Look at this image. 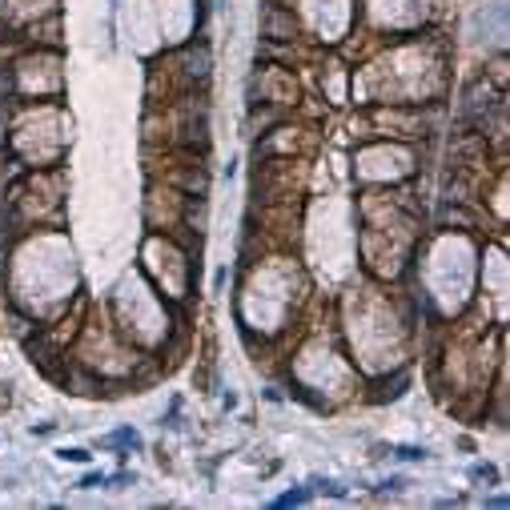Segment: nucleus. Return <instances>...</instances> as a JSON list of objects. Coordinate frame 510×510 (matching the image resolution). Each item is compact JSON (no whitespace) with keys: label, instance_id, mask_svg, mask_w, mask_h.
<instances>
[{"label":"nucleus","instance_id":"39448f33","mask_svg":"<svg viewBox=\"0 0 510 510\" xmlns=\"http://www.w3.org/2000/svg\"><path fill=\"white\" fill-rule=\"evenodd\" d=\"M60 458H65V462H89V450H81V446H65Z\"/></svg>","mask_w":510,"mask_h":510},{"label":"nucleus","instance_id":"f257e3e1","mask_svg":"<svg viewBox=\"0 0 510 510\" xmlns=\"http://www.w3.org/2000/svg\"><path fill=\"white\" fill-rule=\"evenodd\" d=\"M105 442H109V446H133V450H141V434H137V430H129V426H125V430H117V434H109Z\"/></svg>","mask_w":510,"mask_h":510},{"label":"nucleus","instance_id":"f03ea898","mask_svg":"<svg viewBox=\"0 0 510 510\" xmlns=\"http://www.w3.org/2000/svg\"><path fill=\"white\" fill-rule=\"evenodd\" d=\"M470 478H474V482H486V486H495V482H498V470L490 466V462H474V466H470Z\"/></svg>","mask_w":510,"mask_h":510},{"label":"nucleus","instance_id":"7ed1b4c3","mask_svg":"<svg viewBox=\"0 0 510 510\" xmlns=\"http://www.w3.org/2000/svg\"><path fill=\"white\" fill-rule=\"evenodd\" d=\"M398 458H402V462H426V458H430V450H426V446H398Z\"/></svg>","mask_w":510,"mask_h":510},{"label":"nucleus","instance_id":"423d86ee","mask_svg":"<svg viewBox=\"0 0 510 510\" xmlns=\"http://www.w3.org/2000/svg\"><path fill=\"white\" fill-rule=\"evenodd\" d=\"M105 474H85V478H81V490H93V486H105Z\"/></svg>","mask_w":510,"mask_h":510},{"label":"nucleus","instance_id":"20e7f679","mask_svg":"<svg viewBox=\"0 0 510 510\" xmlns=\"http://www.w3.org/2000/svg\"><path fill=\"white\" fill-rule=\"evenodd\" d=\"M306 498H310V490H289V495H282L277 502H273V506H301Z\"/></svg>","mask_w":510,"mask_h":510}]
</instances>
